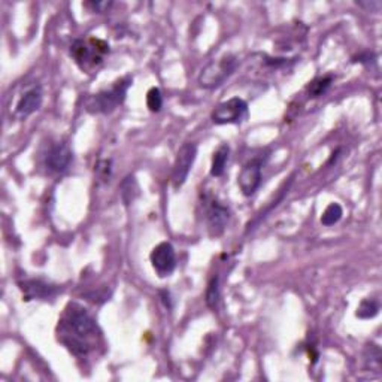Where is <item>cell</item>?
Returning a JSON list of instances; mask_svg holds the SVG:
<instances>
[{"label": "cell", "instance_id": "8fae6325", "mask_svg": "<svg viewBox=\"0 0 382 382\" xmlns=\"http://www.w3.org/2000/svg\"><path fill=\"white\" fill-rule=\"evenodd\" d=\"M42 105V91L39 87L32 88L27 93H24V96L20 99L15 108V117L20 120H25L29 115L36 112Z\"/></svg>", "mask_w": 382, "mask_h": 382}, {"label": "cell", "instance_id": "d6986e66", "mask_svg": "<svg viewBox=\"0 0 382 382\" xmlns=\"http://www.w3.org/2000/svg\"><path fill=\"white\" fill-rule=\"evenodd\" d=\"M147 106L151 112H158L161 106H163V96L157 87H152L147 93Z\"/></svg>", "mask_w": 382, "mask_h": 382}, {"label": "cell", "instance_id": "ac0fdd59", "mask_svg": "<svg viewBox=\"0 0 382 382\" xmlns=\"http://www.w3.org/2000/svg\"><path fill=\"white\" fill-rule=\"evenodd\" d=\"M219 297H222V294H219V278L214 276L211 279V283L208 285V290H206L208 307L212 308V309H215L218 302H219Z\"/></svg>", "mask_w": 382, "mask_h": 382}, {"label": "cell", "instance_id": "5b68a950", "mask_svg": "<svg viewBox=\"0 0 382 382\" xmlns=\"http://www.w3.org/2000/svg\"><path fill=\"white\" fill-rule=\"evenodd\" d=\"M248 117V104L243 99L232 97L219 104L212 112V121L215 124H239Z\"/></svg>", "mask_w": 382, "mask_h": 382}, {"label": "cell", "instance_id": "8992f818", "mask_svg": "<svg viewBox=\"0 0 382 382\" xmlns=\"http://www.w3.org/2000/svg\"><path fill=\"white\" fill-rule=\"evenodd\" d=\"M198 156V147L196 143L193 142H187L180 148L175 158V165H174V171H172V184L175 189L181 187L185 181L187 176L190 174V169L196 160Z\"/></svg>", "mask_w": 382, "mask_h": 382}, {"label": "cell", "instance_id": "ffe728a7", "mask_svg": "<svg viewBox=\"0 0 382 382\" xmlns=\"http://www.w3.org/2000/svg\"><path fill=\"white\" fill-rule=\"evenodd\" d=\"M111 2H91V3H87V6H91L93 10L97 11V12H105L106 10H109L111 8Z\"/></svg>", "mask_w": 382, "mask_h": 382}, {"label": "cell", "instance_id": "52a82bcc", "mask_svg": "<svg viewBox=\"0 0 382 382\" xmlns=\"http://www.w3.org/2000/svg\"><path fill=\"white\" fill-rule=\"evenodd\" d=\"M150 260L160 278L171 275L176 266V254L174 247L169 242L158 243L157 247L152 250Z\"/></svg>", "mask_w": 382, "mask_h": 382}, {"label": "cell", "instance_id": "5bb4252c", "mask_svg": "<svg viewBox=\"0 0 382 382\" xmlns=\"http://www.w3.org/2000/svg\"><path fill=\"white\" fill-rule=\"evenodd\" d=\"M121 190V199L124 202V205H130L134 199L139 196V185L136 182L134 176H127L126 180L120 185Z\"/></svg>", "mask_w": 382, "mask_h": 382}, {"label": "cell", "instance_id": "ba28073f", "mask_svg": "<svg viewBox=\"0 0 382 382\" xmlns=\"http://www.w3.org/2000/svg\"><path fill=\"white\" fill-rule=\"evenodd\" d=\"M237 184H239L243 196L247 198L257 191L261 184V163L259 160H252L242 167L239 176H237Z\"/></svg>", "mask_w": 382, "mask_h": 382}, {"label": "cell", "instance_id": "7a4b0ae2", "mask_svg": "<svg viewBox=\"0 0 382 382\" xmlns=\"http://www.w3.org/2000/svg\"><path fill=\"white\" fill-rule=\"evenodd\" d=\"M109 53V45L105 40L91 38L88 40H75L71 47V56L82 71L91 72L95 67H97L104 56Z\"/></svg>", "mask_w": 382, "mask_h": 382}, {"label": "cell", "instance_id": "2e32d148", "mask_svg": "<svg viewBox=\"0 0 382 382\" xmlns=\"http://www.w3.org/2000/svg\"><path fill=\"white\" fill-rule=\"evenodd\" d=\"M342 215H344V211L341 205H337V203H330V205L326 208L324 214L321 217V223L324 226H333L342 218Z\"/></svg>", "mask_w": 382, "mask_h": 382}, {"label": "cell", "instance_id": "4fadbf2b", "mask_svg": "<svg viewBox=\"0 0 382 382\" xmlns=\"http://www.w3.org/2000/svg\"><path fill=\"white\" fill-rule=\"evenodd\" d=\"M228 156H230V148H228V145H222L215 151L214 157H212V165H211L212 176H222L224 174V169L228 161Z\"/></svg>", "mask_w": 382, "mask_h": 382}, {"label": "cell", "instance_id": "30bf717a", "mask_svg": "<svg viewBox=\"0 0 382 382\" xmlns=\"http://www.w3.org/2000/svg\"><path fill=\"white\" fill-rule=\"evenodd\" d=\"M206 217L211 233L214 236H219L226 230L228 218H230V212H228V209L223 206L219 202L212 200L211 205L208 206Z\"/></svg>", "mask_w": 382, "mask_h": 382}, {"label": "cell", "instance_id": "e0dca14e", "mask_svg": "<svg viewBox=\"0 0 382 382\" xmlns=\"http://www.w3.org/2000/svg\"><path fill=\"white\" fill-rule=\"evenodd\" d=\"M378 312H379L378 302L366 299L360 303V307L357 309V317L361 320H369V318L377 317Z\"/></svg>", "mask_w": 382, "mask_h": 382}, {"label": "cell", "instance_id": "9c48e42d", "mask_svg": "<svg viewBox=\"0 0 382 382\" xmlns=\"http://www.w3.org/2000/svg\"><path fill=\"white\" fill-rule=\"evenodd\" d=\"M72 157L73 156H72V151H71L69 145L64 142H58L48 152L47 167L49 169V171L62 174L71 166Z\"/></svg>", "mask_w": 382, "mask_h": 382}, {"label": "cell", "instance_id": "277c9868", "mask_svg": "<svg viewBox=\"0 0 382 382\" xmlns=\"http://www.w3.org/2000/svg\"><path fill=\"white\" fill-rule=\"evenodd\" d=\"M237 66L236 57L232 54L223 56L218 60L209 62L199 75V84L203 88H217L230 76Z\"/></svg>", "mask_w": 382, "mask_h": 382}, {"label": "cell", "instance_id": "7c38bea8", "mask_svg": "<svg viewBox=\"0 0 382 382\" xmlns=\"http://www.w3.org/2000/svg\"><path fill=\"white\" fill-rule=\"evenodd\" d=\"M21 290L24 293V299L25 300H32V299H47V297H51L56 294V287L48 285L42 281H25L21 284Z\"/></svg>", "mask_w": 382, "mask_h": 382}, {"label": "cell", "instance_id": "9a60e30c", "mask_svg": "<svg viewBox=\"0 0 382 382\" xmlns=\"http://www.w3.org/2000/svg\"><path fill=\"white\" fill-rule=\"evenodd\" d=\"M332 81H333L332 76H321V78L313 80L308 86L309 97H320L324 95V93L329 90V87L332 86Z\"/></svg>", "mask_w": 382, "mask_h": 382}, {"label": "cell", "instance_id": "6da1fadb", "mask_svg": "<svg viewBox=\"0 0 382 382\" xmlns=\"http://www.w3.org/2000/svg\"><path fill=\"white\" fill-rule=\"evenodd\" d=\"M63 342L75 354H87L91 348L90 339L96 335V322L86 308L78 303H69L62 320Z\"/></svg>", "mask_w": 382, "mask_h": 382}, {"label": "cell", "instance_id": "3957f363", "mask_svg": "<svg viewBox=\"0 0 382 382\" xmlns=\"http://www.w3.org/2000/svg\"><path fill=\"white\" fill-rule=\"evenodd\" d=\"M132 78H126L117 81L109 90H104L97 93L87 100V111L91 114H109L112 112L117 106H120L127 95V90L132 86Z\"/></svg>", "mask_w": 382, "mask_h": 382}]
</instances>
